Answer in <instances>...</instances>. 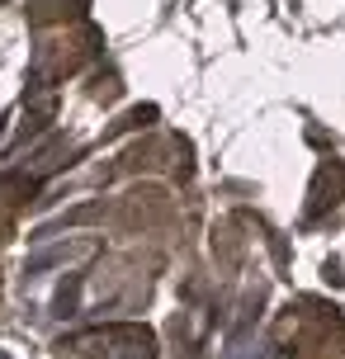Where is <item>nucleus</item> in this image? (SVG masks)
Instances as JSON below:
<instances>
[{
    "instance_id": "1",
    "label": "nucleus",
    "mask_w": 345,
    "mask_h": 359,
    "mask_svg": "<svg viewBox=\"0 0 345 359\" xmlns=\"http://www.w3.org/2000/svg\"><path fill=\"white\" fill-rule=\"evenodd\" d=\"M0 359H5V355H0Z\"/></svg>"
}]
</instances>
